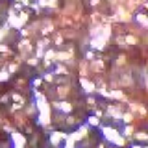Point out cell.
Returning a JSON list of instances; mask_svg holds the SVG:
<instances>
[{"mask_svg":"<svg viewBox=\"0 0 148 148\" xmlns=\"http://www.w3.org/2000/svg\"><path fill=\"white\" fill-rule=\"evenodd\" d=\"M126 63V56H119L117 58V65H124Z\"/></svg>","mask_w":148,"mask_h":148,"instance_id":"17","label":"cell"},{"mask_svg":"<svg viewBox=\"0 0 148 148\" xmlns=\"http://www.w3.org/2000/svg\"><path fill=\"white\" fill-rule=\"evenodd\" d=\"M56 92H58L59 98H65V96L71 92V87H69V85H61V87H58V91H56Z\"/></svg>","mask_w":148,"mask_h":148,"instance_id":"7","label":"cell"},{"mask_svg":"<svg viewBox=\"0 0 148 148\" xmlns=\"http://www.w3.org/2000/svg\"><path fill=\"white\" fill-rule=\"evenodd\" d=\"M15 148H22V146H15Z\"/></svg>","mask_w":148,"mask_h":148,"instance_id":"21","label":"cell"},{"mask_svg":"<svg viewBox=\"0 0 148 148\" xmlns=\"http://www.w3.org/2000/svg\"><path fill=\"white\" fill-rule=\"evenodd\" d=\"M54 74H59V76H69V67L63 63H58L56 65V72Z\"/></svg>","mask_w":148,"mask_h":148,"instance_id":"5","label":"cell"},{"mask_svg":"<svg viewBox=\"0 0 148 148\" xmlns=\"http://www.w3.org/2000/svg\"><path fill=\"white\" fill-rule=\"evenodd\" d=\"M132 133H133V126H132V124H128V126L124 128V135H126V137H130Z\"/></svg>","mask_w":148,"mask_h":148,"instance_id":"13","label":"cell"},{"mask_svg":"<svg viewBox=\"0 0 148 148\" xmlns=\"http://www.w3.org/2000/svg\"><path fill=\"white\" fill-rule=\"evenodd\" d=\"M102 133H104V137L108 139V141H111L113 145H124V139L117 133V130L115 128H109V126H102Z\"/></svg>","mask_w":148,"mask_h":148,"instance_id":"1","label":"cell"},{"mask_svg":"<svg viewBox=\"0 0 148 148\" xmlns=\"http://www.w3.org/2000/svg\"><path fill=\"white\" fill-rule=\"evenodd\" d=\"M133 135H135L139 141H146V133L145 132H137V133H133Z\"/></svg>","mask_w":148,"mask_h":148,"instance_id":"14","label":"cell"},{"mask_svg":"<svg viewBox=\"0 0 148 148\" xmlns=\"http://www.w3.org/2000/svg\"><path fill=\"white\" fill-rule=\"evenodd\" d=\"M43 78L46 82H54V72H46V74H43Z\"/></svg>","mask_w":148,"mask_h":148,"instance_id":"16","label":"cell"},{"mask_svg":"<svg viewBox=\"0 0 148 148\" xmlns=\"http://www.w3.org/2000/svg\"><path fill=\"white\" fill-rule=\"evenodd\" d=\"M9 76H11V74H9L6 69H4V71H0V82H6V80H9Z\"/></svg>","mask_w":148,"mask_h":148,"instance_id":"9","label":"cell"},{"mask_svg":"<svg viewBox=\"0 0 148 148\" xmlns=\"http://www.w3.org/2000/svg\"><path fill=\"white\" fill-rule=\"evenodd\" d=\"M89 124H91V126H98V124H100L98 117H89Z\"/></svg>","mask_w":148,"mask_h":148,"instance_id":"15","label":"cell"},{"mask_svg":"<svg viewBox=\"0 0 148 148\" xmlns=\"http://www.w3.org/2000/svg\"><path fill=\"white\" fill-rule=\"evenodd\" d=\"M39 63V58H37V56H32V58H28V65H32V67H34V65H37Z\"/></svg>","mask_w":148,"mask_h":148,"instance_id":"11","label":"cell"},{"mask_svg":"<svg viewBox=\"0 0 148 148\" xmlns=\"http://www.w3.org/2000/svg\"><path fill=\"white\" fill-rule=\"evenodd\" d=\"M67 133L65 132H52V135H50V143H52L54 146H58V145H61V143L67 141Z\"/></svg>","mask_w":148,"mask_h":148,"instance_id":"2","label":"cell"},{"mask_svg":"<svg viewBox=\"0 0 148 148\" xmlns=\"http://www.w3.org/2000/svg\"><path fill=\"white\" fill-rule=\"evenodd\" d=\"M87 106H89V108H95V106H96L95 98H87Z\"/></svg>","mask_w":148,"mask_h":148,"instance_id":"18","label":"cell"},{"mask_svg":"<svg viewBox=\"0 0 148 148\" xmlns=\"http://www.w3.org/2000/svg\"><path fill=\"white\" fill-rule=\"evenodd\" d=\"M54 43L61 46V45H63V35H61V34H56V37H54Z\"/></svg>","mask_w":148,"mask_h":148,"instance_id":"12","label":"cell"},{"mask_svg":"<svg viewBox=\"0 0 148 148\" xmlns=\"http://www.w3.org/2000/svg\"><path fill=\"white\" fill-rule=\"evenodd\" d=\"M39 85H41V80H39V78H37V80L34 82V87H39Z\"/></svg>","mask_w":148,"mask_h":148,"instance_id":"19","label":"cell"},{"mask_svg":"<svg viewBox=\"0 0 148 148\" xmlns=\"http://www.w3.org/2000/svg\"><path fill=\"white\" fill-rule=\"evenodd\" d=\"M106 43H108V41H104L102 37H92V39H91V46L95 50H104L106 48Z\"/></svg>","mask_w":148,"mask_h":148,"instance_id":"4","label":"cell"},{"mask_svg":"<svg viewBox=\"0 0 148 148\" xmlns=\"http://www.w3.org/2000/svg\"><path fill=\"white\" fill-rule=\"evenodd\" d=\"M109 96H111V98H117V100H120V98H124V95H122V91H111L109 92Z\"/></svg>","mask_w":148,"mask_h":148,"instance_id":"8","label":"cell"},{"mask_svg":"<svg viewBox=\"0 0 148 148\" xmlns=\"http://www.w3.org/2000/svg\"><path fill=\"white\" fill-rule=\"evenodd\" d=\"M133 148H143V146H133Z\"/></svg>","mask_w":148,"mask_h":148,"instance_id":"20","label":"cell"},{"mask_svg":"<svg viewBox=\"0 0 148 148\" xmlns=\"http://www.w3.org/2000/svg\"><path fill=\"white\" fill-rule=\"evenodd\" d=\"M135 18H137V22H139V24H141V28H146V26H148L146 15H145V13H143V11H139L137 15H135Z\"/></svg>","mask_w":148,"mask_h":148,"instance_id":"6","label":"cell"},{"mask_svg":"<svg viewBox=\"0 0 148 148\" xmlns=\"http://www.w3.org/2000/svg\"><path fill=\"white\" fill-rule=\"evenodd\" d=\"M120 119H122L124 122H128V124H130V122H133V115H132V113H124Z\"/></svg>","mask_w":148,"mask_h":148,"instance_id":"10","label":"cell"},{"mask_svg":"<svg viewBox=\"0 0 148 148\" xmlns=\"http://www.w3.org/2000/svg\"><path fill=\"white\" fill-rule=\"evenodd\" d=\"M80 83H82V87H83L85 92H95L96 91V83L91 82V80H87V78H80Z\"/></svg>","mask_w":148,"mask_h":148,"instance_id":"3","label":"cell"}]
</instances>
